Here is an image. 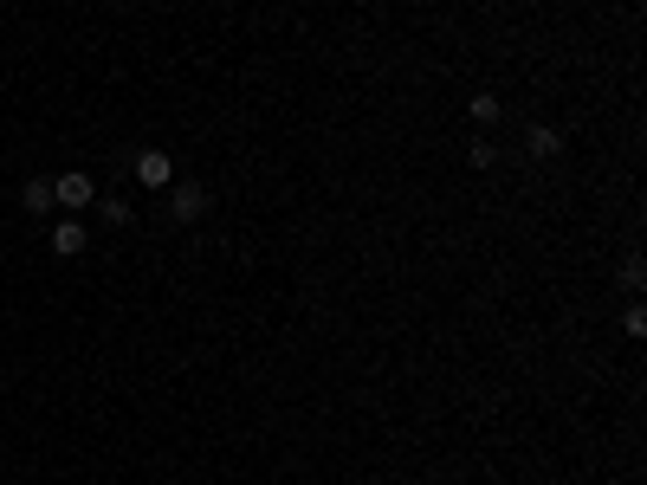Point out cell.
<instances>
[{"instance_id":"6da1fadb","label":"cell","mask_w":647,"mask_h":485,"mask_svg":"<svg viewBox=\"0 0 647 485\" xmlns=\"http://www.w3.org/2000/svg\"><path fill=\"white\" fill-rule=\"evenodd\" d=\"M52 201H59V214L85 220L91 207H98V182H91L85 169H65V175H52Z\"/></svg>"},{"instance_id":"7a4b0ae2","label":"cell","mask_w":647,"mask_h":485,"mask_svg":"<svg viewBox=\"0 0 647 485\" xmlns=\"http://www.w3.org/2000/svg\"><path fill=\"white\" fill-rule=\"evenodd\" d=\"M208 207H214V194L201 182H169V220H182V227H188V220H201Z\"/></svg>"},{"instance_id":"3957f363","label":"cell","mask_w":647,"mask_h":485,"mask_svg":"<svg viewBox=\"0 0 647 485\" xmlns=\"http://www.w3.org/2000/svg\"><path fill=\"white\" fill-rule=\"evenodd\" d=\"M85 246H91V227L78 214H59V220H52V253H59V259H78Z\"/></svg>"},{"instance_id":"277c9868","label":"cell","mask_w":647,"mask_h":485,"mask_svg":"<svg viewBox=\"0 0 647 485\" xmlns=\"http://www.w3.org/2000/svg\"><path fill=\"white\" fill-rule=\"evenodd\" d=\"M130 169H136V182H143V188H169L175 182V156H169V149H143Z\"/></svg>"},{"instance_id":"5b68a950","label":"cell","mask_w":647,"mask_h":485,"mask_svg":"<svg viewBox=\"0 0 647 485\" xmlns=\"http://www.w3.org/2000/svg\"><path fill=\"white\" fill-rule=\"evenodd\" d=\"M20 207H26L33 220H52V214H59V201H52V182H46V175H33V182L20 188Z\"/></svg>"},{"instance_id":"8992f818","label":"cell","mask_w":647,"mask_h":485,"mask_svg":"<svg viewBox=\"0 0 647 485\" xmlns=\"http://www.w3.org/2000/svg\"><path fill=\"white\" fill-rule=\"evenodd\" d=\"M525 156H531V162H550V156H563V136L550 130V123H531V130H525Z\"/></svg>"},{"instance_id":"52a82bcc","label":"cell","mask_w":647,"mask_h":485,"mask_svg":"<svg viewBox=\"0 0 647 485\" xmlns=\"http://www.w3.org/2000/svg\"><path fill=\"white\" fill-rule=\"evenodd\" d=\"M499 91H473V97H466V117H473V123H499Z\"/></svg>"},{"instance_id":"ba28073f","label":"cell","mask_w":647,"mask_h":485,"mask_svg":"<svg viewBox=\"0 0 647 485\" xmlns=\"http://www.w3.org/2000/svg\"><path fill=\"white\" fill-rule=\"evenodd\" d=\"M98 220L104 227H130V201L123 194H98Z\"/></svg>"},{"instance_id":"9c48e42d","label":"cell","mask_w":647,"mask_h":485,"mask_svg":"<svg viewBox=\"0 0 647 485\" xmlns=\"http://www.w3.org/2000/svg\"><path fill=\"white\" fill-rule=\"evenodd\" d=\"M466 162H473V169H492V162H499V143H486V136H479V143L466 149Z\"/></svg>"},{"instance_id":"30bf717a","label":"cell","mask_w":647,"mask_h":485,"mask_svg":"<svg viewBox=\"0 0 647 485\" xmlns=\"http://www.w3.org/2000/svg\"><path fill=\"white\" fill-rule=\"evenodd\" d=\"M622 285H628V291H641V285H647V266H641V253H628V259H622Z\"/></svg>"},{"instance_id":"8fae6325","label":"cell","mask_w":647,"mask_h":485,"mask_svg":"<svg viewBox=\"0 0 647 485\" xmlns=\"http://www.w3.org/2000/svg\"><path fill=\"white\" fill-rule=\"evenodd\" d=\"M622 330H628V337H647V311H641V304H628V317H622Z\"/></svg>"}]
</instances>
